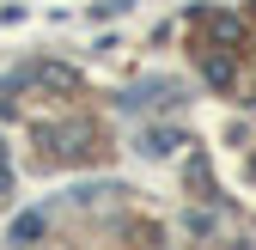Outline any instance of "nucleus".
Here are the masks:
<instances>
[{
	"label": "nucleus",
	"mask_w": 256,
	"mask_h": 250,
	"mask_svg": "<svg viewBox=\"0 0 256 250\" xmlns=\"http://www.w3.org/2000/svg\"><path fill=\"white\" fill-rule=\"evenodd\" d=\"M6 183H12V177H6V165H0V190H6Z\"/></svg>",
	"instance_id": "nucleus-2"
},
{
	"label": "nucleus",
	"mask_w": 256,
	"mask_h": 250,
	"mask_svg": "<svg viewBox=\"0 0 256 250\" xmlns=\"http://www.w3.org/2000/svg\"><path fill=\"white\" fill-rule=\"evenodd\" d=\"M30 238H43V214H18L12 220V244H30Z\"/></svg>",
	"instance_id": "nucleus-1"
}]
</instances>
